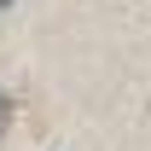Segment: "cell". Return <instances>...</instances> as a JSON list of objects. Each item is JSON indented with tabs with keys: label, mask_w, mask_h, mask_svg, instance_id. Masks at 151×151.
Listing matches in <instances>:
<instances>
[{
	"label": "cell",
	"mask_w": 151,
	"mask_h": 151,
	"mask_svg": "<svg viewBox=\"0 0 151 151\" xmlns=\"http://www.w3.org/2000/svg\"><path fill=\"white\" fill-rule=\"evenodd\" d=\"M6 122H12V99L0 93V139H6Z\"/></svg>",
	"instance_id": "obj_1"
}]
</instances>
